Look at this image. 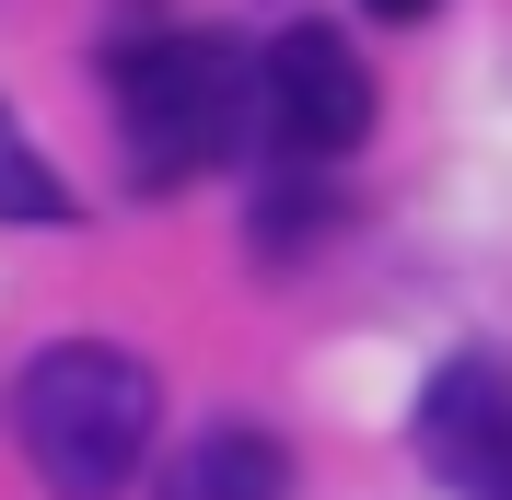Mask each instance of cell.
I'll list each match as a JSON object with an SVG mask.
<instances>
[{
  "mask_svg": "<svg viewBox=\"0 0 512 500\" xmlns=\"http://www.w3.org/2000/svg\"><path fill=\"white\" fill-rule=\"evenodd\" d=\"M419 466L454 500H512V373L489 349H454L419 384Z\"/></svg>",
  "mask_w": 512,
  "mask_h": 500,
  "instance_id": "obj_4",
  "label": "cell"
},
{
  "mask_svg": "<svg viewBox=\"0 0 512 500\" xmlns=\"http://www.w3.org/2000/svg\"><path fill=\"white\" fill-rule=\"evenodd\" d=\"M152 500H291V454L268 431H245V419H222L152 477Z\"/></svg>",
  "mask_w": 512,
  "mask_h": 500,
  "instance_id": "obj_5",
  "label": "cell"
},
{
  "mask_svg": "<svg viewBox=\"0 0 512 500\" xmlns=\"http://www.w3.org/2000/svg\"><path fill=\"white\" fill-rule=\"evenodd\" d=\"M361 12H373V24H431L443 0H361Z\"/></svg>",
  "mask_w": 512,
  "mask_h": 500,
  "instance_id": "obj_7",
  "label": "cell"
},
{
  "mask_svg": "<svg viewBox=\"0 0 512 500\" xmlns=\"http://www.w3.org/2000/svg\"><path fill=\"white\" fill-rule=\"evenodd\" d=\"M256 128V59L210 24H175L117 59V152L140 187H187Z\"/></svg>",
  "mask_w": 512,
  "mask_h": 500,
  "instance_id": "obj_2",
  "label": "cell"
},
{
  "mask_svg": "<svg viewBox=\"0 0 512 500\" xmlns=\"http://www.w3.org/2000/svg\"><path fill=\"white\" fill-rule=\"evenodd\" d=\"M59 221H70L59 163L35 152L24 128H12V105H0V233H59Z\"/></svg>",
  "mask_w": 512,
  "mask_h": 500,
  "instance_id": "obj_6",
  "label": "cell"
},
{
  "mask_svg": "<svg viewBox=\"0 0 512 500\" xmlns=\"http://www.w3.org/2000/svg\"><path fill=\"white\" fill-rule=\"evenodd\" d=\"M12 431H24V466L59 500H117L152 454V373L105 338H59L12 384Z\"/></svg>",
  "mask_w": 512,
  "mask_h": 500,
  "instance_id": "obj_1",
  "label": "cell"
},
{
  "mask_svg": "<svg viewBox=\"0 0 512 500\" xmlns=\"http://www.w3.org/2000/svg\"><path fill=\"white\" fill-rule=\"evenodd\" d=\"M256 128L291 163H338L373 140V70L338 24H280L256 47Z\"/></svg>",
  "mask_w": 512,
  "mask_h": 500,
  "instance_id": "obj_3",
  "label": "cell"
}]
</instances>
